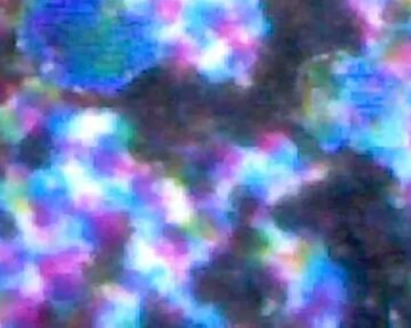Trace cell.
Here are the masks:
<instances>
[{
	"instance_id": "obj_1",
	"label": "cell",
	"mask_w": 411,
	"mask_h": 328,
	"mask_svg": "<svg viewBox=\"0 0 411 328\" xmlns=\"http://www.w3.org/2000/svg\"><path fill=\"white\" fill-rule=\"evenodd\" d=\"M154 191L170 224L184 226L193 220L194 205L181 184L171 178H164L154 183Z\"/></svg>"
},
{
	"instance_id": "obj_2",
	"label": "cell",
	"mask_w": 411,
	"mask_h": 328,
	"mask_svg": "<svg viewBox=\"0 0 411 328\" xmlns=\"http://www.w3.org/2000/svg\"><path fill=\"white\" fill-rule=\"evenodd\" d=\"M103 292L113 308L107 314L103 324L116 327H136L140 324L141 298L136 292L112 284L103 287Z\"/></svg>"
},
{
	"instance_id": "obj_3",
	"label": "cell",
	"mask_w": 411,
	"mask_h": 328,
	"mask_svg": "<svg viewBox=\"0 0 411 328\" xmlns=\"http://www.w3.org/2000/svg\"><path fill=\"white\" fill-rule=\"evenodd\" d=\"M230 52L228 41L217 40L195 56V64L205 75L215 76L226 68Z\"/></svg>"
},
{
	"instance_id": "obj_4",
	"label": "cell",
	"mask_w": 411,
	"mask_h": 328,
	"mask_svg": "<svg viewBox=\"0 0 411 328\" xmlns=\"http://www.w3.org/2000/svg\"><path fill=\"white\" fill-rule=\"evenodd\" d=\"M50 142L44 135H31L21 145L22 160L31 168H40L50 159Z\"/></svg>"
}]
</instances>
